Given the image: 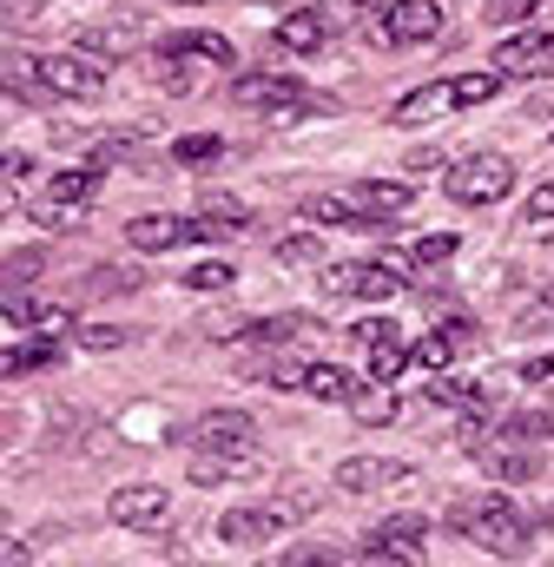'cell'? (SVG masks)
Wrapping results in <instances>:
<instances>
[{
  "mask_svg": "<svg viewBox=\"0 0 554 567\" xmlns=\"http://www.w3.org/2000/svg\"><path fill=\"white\" fill-rule=\"evenodd\" d=\"M449 528L469 535L482 555H502V561H522V555H529V522H522V508H515L502 488H489V495H475V502H455V508H449Z\"/></svg>",
  "mask_w": 554,
  "mask_h": 567,
  "instance_id": "obj_1",
  "label": "cell"
},
{
  "mask_svg": "<svg viewBox=\"0 0 554 567\" xmlns=\"http://www.w3.org/2000/svg\"><path fill=\"white\" fill-rule=\"evenodd\" d=\"M442 192H449L455 205H502V198L515 192V165H509L502 152H469V158H455V165L442 172Z\"/></svg>",
  "mask_w": 554,
  "mask_h": 567,
  "instance_id": "obj_2",
  "label": "cell"
},
{
  "mask_svg": "<svg viewBox=\"0 0 554 567\" xmlns=\"http://www.w3.org/2000/svg\"><path fill=\"white\" fill-rule=\"evenodd\" d=\"M232 100L238 106H252V113H271V120H304V113H330V100H317V93H304L297 80H284V73H245L238 86H232Z\"/></svg>",
  "mask_w": 554,
  "mask_h": 567,
  "instance_id": "obj_3",
  "label": "cell"
},
{
  "mask_svg": "<svg viewBox=\"0 0 554 567\" xmlns=\"http://www.w3.org/2000/svg\"><path fill=\"white\" fill-rule=\"evenodd\" d=\"M40 86L60 100H100L106 93V66H93L86 53H47L40 60Z\"/></svg>",
  "mask_w": 554,
  "mask_h": 567,
  "instance_id": "obj_4",
  "label": "cell"
},
{
  "mask_svg": "<svg viewBox=\"0 0 554 567\" xmlns=\"http://www.w3.org/2000/svg\"><path fill=\"white\" fill-rule=\"evenodd\" d=\"M442 33V7L435 0H390L383 20H377V40L383 47H422Z\"/></svg>",
  "mask_w": 554,
  "mask_h": 567,
  "instance_id": "obj_5",
  "label": "cell"
},
{
  "mask_svg": "<svg viewBox=\"0 0 554 567\" xmlns=\"http://www.w3.org/2000/svg\"><path fill=\"white\" fill-rule=\"evenodd\" d=\"M422 535H429V522L422 515H390V522H377L370 528V542H363V561H422Z\"/></svg>",
  "mask_w": 554,
  "mask_h": 567,
  "instance_id": "obj_6",
  "label": "cell"
},
{
  "mask_svg": "<svg viewBox=\"0 0 554 567\" xmlns=\"http://www.w3.org/2000/svg\"><path fill=\"white\" fill-rule=\"evenodd\" d=\"M192 442L198 449H225V455H258V423L245 410H212V416H198Z\"/></svg>",
  "mask_w": 554,
  "mask_h": 567,
  "instance_id": "obj_7",
  "label": "cell"
},
{
  "mask_svg": "<svg viewBox=\"0 0 554 567\" xmlns=\"http://www.w3.org/2000/svg\"><path fill=\"white\" fill-rule=\"evenodd\" d=\"M324 290H337V297H363V303H383V297L403 290V278H397V265H330Z\"/></svg>",
  "mask_w": 554,
  "mask_h": 567,
  "instance_id": "obj_8",
  "label": "cell"
},
{
  "mask_svg": "<svg viewBox=\"0 0 554 567\" xmlns=\"http://www.w3.org/2000/svg\"><path fill=\"white\" fill-rule=\"evenodd\" d=\"M495 73H509V80L554 73V33H515V40H502L495 47Z\"/></svg>",
  "mask_w": 554,
  "mask_h": 567,
  "instance_id": "obj_9",
  "label": "cell"
},
{
  "mask_svg": "<svg viewBox=\"0 0 554 567\" xmlns=\"http://www.w3.org/2000/svg\"><path fill=\"white\" fill-rule=\"evenodd\" d=\"M106 515H113L120 528H158V522L172 515V488H158V482H133V488H120V495L106 502Z\"/></svg>",
  "mask_w": 554,
  "mask_h": 567,
  "instance_id": "obj_10",
  "label": "cell"
},
{
  "mask_svg": "<svg viewBox=\"0 0 554 567\" xmlns=\"http://www.w3.org/2000/svg\"><path fill=\"white\" fill-rule=\"evenodd\" d=\"M475 455H482V468H489L495 482H535V475H542V455H535V442H515V435H502V442H482Z\"/></svg>",
  "mask_w": 554,
  "mask_h": 567,
  "instance_id": "obj_11",
  "label": "cell"
},
{
  "mask_svg": "<svg viewBox=\"0 0 554 567\" xmlns=\"http://www.w3.org/2000/svg\"><path fill=\"white\" fill-rule=\"evenodd\" d=\"M469 343H475V323H469V317H455V323H442V330L416 337V343H410V363H422V370H449Z\"/></svg>",
  "mask_w": 554,
  "mask_h": 567,
  "instance_id": "obj_12",
  "label": "cell"
},
{
  "mask_svg": "<svg viewBox=\"0 0 554 567\" xmlns=\"http://www.w3.org/2000/svg\"><path fill=\"white\" fill-rule=\"evenodd\" d=\"M277 528H284V522L271 515V502H265V508H232V515L218 522V542L245 555V548H265V542H271Z\"/></svg>",
  "mask_w": 554,
  "mask_h": 567,
  "instance_id": "obj_13",
  "label": "cell"
},
{
  "mask_svg": "<svg viewBox=\"0 0 554 567\" xmlns=\"http://www.w3.org/2000/svg\"><path fill=\"white\" fill-rule=\"evenodd\" d=\"M126 238H133V251H178V245H192V218H172V212H145L126 225Z\"/></svg>",
  "mask_w": 554,
  "mask_h": 567,
  "instance_id": "obj_14",
  "label": "cell"
},
{
  "mask_svg": "<svg viewBox=\"0 0 554 567\" xmlns=\"http://www.w3.org/2000/svg\"><path fill=\"white\" fill-rule=\"evenodd\" d=\"M383 482H410V468H403V462H377V455H350V462L337 468V488H343V495H370V488H383Z\"/></svg>",
  "mask_w": 554,
  "mask_h": 567,
  "instance_id": "obj_15",
  "label": "cell"
},
{
  "mask_svg": "<svg viewBox=\"0 0 554 567\" xmlns=\"http://www.w3.org/2000/svg\"><path fill=\"white\" fill-rule=\"evenodd\" d=\"M324 40H330V13H317V7L277 20V47H284V53H317Z\"/></svg>",
  "mask_w": 554,
  "mask_h": 567,
  "instance_id": "obj_16",
  "label": "cell"
},
{
  "mask_svg": "<svg viewBox=\"0 0 554 567\" xmlns=\"http://www.w3.org/2000/svg\"><path fill=\"white\" fill-rule=\"evenodd\" d=\"M350 198H357L370 218H397V212H410V205H416V192L403 185V178H363Z\"/></svg>",
  "mask_w": 554,
  "mask_h": 567,
  "instance_id": "obj_17",
  "label": "cell"
},
{
  "mask_svg": "<svg viewBox=\"0 0 554 567\" xmlns=\"http://www.w3.org/2000/svg\"><path fill=\"white\" fill-rule=\"evenodd\" d=\"M158 53H165V60H212V66H232V60H238L225 33H172Z\"/></svg>",
  "mask_w": 554,
  "mask_h": 567,
  "instance_id": "obj_18",
  "label": "cell"
},
{
  "mask_svg": "<svg viewBox=\"0 0 554 567\" xmlns=\"http://www.w3.org/2000/svg\"><path fill=\"white\" fill-rule=\"evenodd\" d=\"M343 410H350L363 429H383V423H397V410H403V403H397V383H377V377H370V390H357Z\"/></svg>",
  "mask_w": 554,
  "mask_h": 567,
  "instance_id": "obj_19",
  "label": "cell"
},
{
  "mask_svg": "<svg viewBox=\"0 0 554 567\" xmlns=\"http://www.w3.org/2000/svg\"><path fill=\"white\" fill-rule=\"evenodd\" d=\"M304 218H310V225H343V231H370V225H377L357 198H330V192H324V198H304Z\"/></svg>",
  "mask_w": 554,
  "mask_h": 567,
  "instance_id": "obj_20",
  "label": "cell"
},
{
  "mask_svg": "<svg viewBox=\"0 0 554 567\" xmlns=\"http://www.w3.org/2000/svg\"><path fill=\"white\" fill-rule=\"evenodd\" d=\"M60 357V337H47V330H33L27 343H13L7 357H0V377H27V370H47Z\"/></svg>",
  "mask_w": 554,
  "mask_h": 567,
  "instance_id": "obj_21",
  "label": "cell"
},
{
  "mask_svg": "<svg viewBox=\"0 0 554 567\" xmlns=\"http://www.w3.org/2000/svg\"><path fill=\"white\" fill-rule=\"evenodd\" d=\"M363 383L350 377V370H337V363H310L304 370V396H317V403H350Z\"/></svg>",
  "mask_w": 554,
  "mask_h": 567,
  "instance_id": "obj_22",
  "label": "cell"
},
{
  "mask_svg": "<svg viewBox=\"0 0 554 567\" xmlns=\"http://www.w3.org/2000/svg\"><path fill=\"white\" fill-rule=\"evenodd\" d=\"M133 47H138L133 20H120V27H86V33H80V53H93V60H126Z\"/></svg>",
  "mask_w": 554,
  "mask_h": 567,
  "instance_id": "obj_23",
  "label": "cell"
},
{
  "mask_svg": "<svg viewBox=\"0 0 554 567\" xmlns=\"http://www.w3.org/2000/svg\"><path fill=\"white\" fill-rule=\"evenodd\" d=\"M100 172H106V165H80V172H53V192H47V198H53V205H86V198L100 192Z\"/></svg>",
  "mask_w": 554,
  "mask_h": 567,
  "instance_id": "obj_24",
  "label": "cell"
},
{
  "mask_svg": "<svg viewBox=\"0 0 554 567\" xmlns=\"http://www.w3.org/2000/svg\"><path fill=\"white\" fill-rule=\"evenodd\" d=\"M435 106H455V100H449V80H435V86H416L410 100H397V126H422Z\"/></svg>",
  "mask_w": 554,
  "mask_h": 567,
  "instance_id": "obj_25",
  "label": "cell"
},
{
  "mask_svg": "<svg viewBox=\"0 0 554 567\" xmlns=\"http://www.w3.org/2000/svg\"><path fill=\"white\" fill-rule=\"evenodd\" d=\"M502 80H509V73H495V66H489V73H462V80H449V100H455V106H489V100L502 93Z\"/></svg>",
  "mask_w": 554,
  "mask_h": 567,
  "instance_id": "obj_26",
  "label": "cell"
},
{
  "mask_svg": "<svg viewBox=\"0 0 554 567\" xmlns=\"http://www.w3.org/2000/svg\"><path fill=\"white\" fill-rule=\"evenodd\" d=\"M449 258H455V231H435V238H416L397 265H410V271H435V265H449Z\"/></svg>",
  "mask_w": 554,
  "mask_h": 567,
  "instance_id": "obj_27",
  "label": "cell"
},
{
  "mask_svg": "<svg viewBox=\"0 0 554 567\" xmlns=\"http://www.w3.org/2000/svg\"><path fill=\"white\" fill-rule=\"evenodd\" d=\"M205 218H212L225 238H245V231H252V212H245L238 198H225V192H205Z\"/></svg>",
  "mask_w": 554,
  "mask_h": 567,
  "instance_id": "obj_28",
  "label": "cell"
},
{
  "mask_svg": "<svg viewBox=\"0 0 554 567\" xmlns=\"http://www.w3.org/2000/svg\"><path fill=\"white\" fill-rule=\"evenodd\" d=\"M403 363H410V350H403V337H397V330L370 343V377H377V383H397V377H403Z\"/></svg>",
  "mask_w": 554,
  "mask_h": 567,
  "instance_id": "obj_29",
  "label": "cell"
},
{
  "mask_svg": "<svg viewBox=\"0 0 554 567\" xmlns=\"http://www.w3.org/2000/svg\"><path fill=\"white\" fill-rule=\"evenodd\" d=\"M429 403H442V410H475V403H489V390H482V383H462V377H435V383H429Z\"/></svg>",
  "mask_w": 554,
  "mask_h": 567,
  "instance_id": "obj_30",
  "label": "cell"
},
{
  "mask_svg": "<svg viewBox=\"0 0 554 567\" xmlns=\"http://www.w3.org/2000/svg\"><path fill=\"white\" fill-rule=\"evenodd\" d=\"M172 158H178V165H218V158H225V140H218V133H192V140L172 145Z\"/></svg>",
  "mask_w": 554,
  "mask_h": 567,
  "instance_id": "obj_31",
  "label": "cell"
},
{
  "mask_svg": "<svg viewBox=\"0 0 554 567\" xmlns=\"http://www.w3.org/2000/svg\"><path fill=\"white\" fill-rule=\"evenodd\" d=\"M304 330H324V323H317V317H265V323H252L258 343H290V337H304Z\"/></svg>",
  "mask_w": 554,
  "mask_h": 567,
  "instance_id": "obj_32",
  "label": "cell"
},
{
  "mask_svg": "<svg viewBox=\"0 0 554 567\" xmlns=\"http://www.w3.org/2000/svg\"><path fill=\"white\" fill-rule=\"evenodd\" d=\"M277 265H324V238H317V231L277 238Z\"/></svg>",
  "mask_w": 554,
  "mask_h": 567,
  "instance_id": "obj_33",
  "label": "cell"
},
{
  "mask_svg": "<svg viewBox=\"0 0 554 567\" xmlns=\"http://www.w3.org/2000/svg\"><path fill=\"white\" fill-rule=\"evenodd\" d=\"M232 278H238V271H232L225 258H205V265H192V271H185L192 290H232Z\"/></svg>",
  "mask_w": 554,
  "mask_h": 567,
  "instance_id": "obj_34",
  "label": "cell"
},
{
  "mask_svg": "<svg viewBox=\"0 0 554 567\" xmlns=\"http://www.w3.org/2000/svg\"><path fill=\"white\" fill-rule=\"evenodd\" d=\"M80 350H126V330L120 323H86L80 330Z\"/></svg>",
  "mask_w": 554,
  "mask_h": 567,
  "instance_id": "obj_35",
  "label": "cell"
},
{
  "mask_svg": "<svg viewBox=\"0 0 554 567\" xmlns=\"http://www.w3.org/2000/svg\"><path fill=\"white\" fill-rule=\"evenodd\" d=\"M0 271H7V290H27V284H33V271H40V251H13Z\"/></svg>",
  "mask_w": 554,
  "mask_h": 567,
  "instance_id": "obj_36",
  "label": "cell"
},
{
  "mask_svg": "<svg viewBox=\"0 0 554 567\" xmlns=\"http://www.w3.org/2000/svg\"><path fill=\"white\" fill-rule=\"evenodd\" d=\"M548 429H554V416H509V423H502V435H515V442H542Z\"/></svg>",
  "mask_w": 554,
  "mask_h": 567,
  "instance_id": "obj_37",
  "label": "cell"
},
{
  "mask_svg": "<svg viewBox=\"0 0 554 567\" xmlns=\"http://www.w3.org/2000/svg\"><path fill=\"white\" fill-rule=\"evenodd\" d=\"M138 158H145V145L138 140H106L100 145V165H138Z\"/></svg>",
  "mask_w": 554,
  "mask_h": 567,
  "instance_id": "obj_38",
  "label": "cell"
},
{
  "mask_svg": "<svg viewBox=\"0 0 554 567\" xmlns=\"http://www.w3.org/2000/svg\"><path fill=\"white\" fill-rule=\"evenodd\" d=\"M133 271H113V265H100V271H86V290H133Z\"/></svg>",
  "mask_w": 554,
  "mask_h": 567,
  "instance_id": "obj_39",
  "label": "cell"
},
{
  "mask_svg": "<svg viewBox=\"0 0 554 567\" xmlns=\"http://www.w3.org/2000/svg\"><path fill=\"white\" fill-rule=\"evenodd\" d=\"M548 218H554V178L529 192V225H548Z\"/></svg>",
  "mask_w": 554,
  "mask_h": 567,
  "instance_id": "obj_40",
  "label": "cell"
},
{
  "mask_svg": "<svg viewBox=\"0 0 554 567\" xmlns=\"http://www.w3.org/2000/svg\"><path fill=\"white\" fill-rule=\"evenodd\" d=\"M390 330H397V323H383V317H363V323H357V330H350V337H357V343H363V350H370V343H377V337H390Z\"/></svg>",
  "mask_w": 554,
  "mask_h": 567,
  "instance_id": "obj_41",
  "label": "cell"
},
{
  "mask_svg": "<svg viewBox=\"0 0 554 567\" xmlns=\"http://www.w3.org/2000/svg\"><path fill=\"white\" fill-rule=\"evenodd\" d=\"M0 7H7V20H13V27H27V20H40V0H0Z\"/></svg>",
  "mask_w": 554,
  "mask_h": 567,
  "instance_id": "obj_42",
  "label": "cell"
},
{
  "mask_svg": "<svg viewBox=\"0 0 554 567\" xmlns=\"http://www.w3.org/2000/svg\"><path fill=\"white\" fill-rule=\"evenodd\" d=\"M554 377V357H529V363H522V383H548Z\"/></svg>",
  "mask_w": 554,
  "mask_h": 567,
  "instance_id": "obj_43",
  "label": "cell"
},
{
  "mask_svg": "<svg viewBox=\"0 0 554 567\" xmlns=\"http://www.w3.org/2000/svg\"><path fill=\"white\" fill-rule=\"evenodd\" d=\"M27 172H33V158H27V152H7V178H13V185H20V178H27Z\"/></svg>",
  "mask_w": 554,
  "mask_h": 567,
  "instance_id": "obj_44",
  "label": "cell"
},
{
  "mask_svg": "<svg viewBox=\"0 0 554 567\" xmlns=\"http://www.w3.org/2000/svg\"><path fill=\"white\" fill-rule=\"evenodd\" d=\"M350 7H370V13H383V0H350Z\"/></svg>",
  "mask_w": 554,
  "mask_h": 567,
  "instance_id": "obj_45",
  "label": "cell"
}]
</instances>
